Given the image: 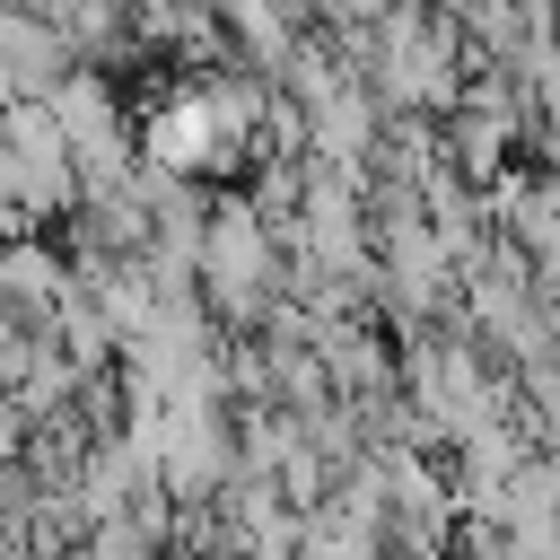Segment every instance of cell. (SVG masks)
I'll use <instances>...</instances> for the list:
<instances>
[{
  "instance_id": "1",
  "label": "cell",
  "mask_w": 560,
  "mask_h": 560,
  "mask_svg": "<svg viewBox=\"0 0 560 560\" xmlns=\"http://www.w3.org/2000/svg\"><path fill=\"white\" fill-rule=\"evenodd\" d=\"M394 0H315V26H332V35H359V26H376Z\"/></svg>"
},
{
  "instance_id": "2",
  "label": "cell",
  "mask_w": 560,
  "mask_h": 560,
  "mask_svg": "<svg viewBox=\"0 0 560 560\" xmlns=\"http://www.w3.org/2000/svg\"><path fill=\"white\" fill-rule=\"evenodd\" d=\"M534 289H542V315H551V332H560V262H542V271H534Z\"/></svg>"
}]
</instances>
